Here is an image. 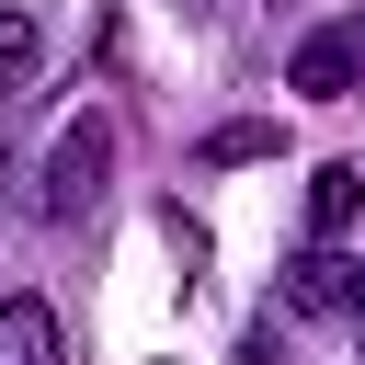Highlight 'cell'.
I'll list each match as a JSON object with an SVG mask.
<instances>
[{"instance_id":"5b68a950","label":"cell","mask_w":365,"mask_h":365,"mask_svg":"<svg viewBox=\"0 0 365 365\" xmlns=\"http://www.w3.org/2000/svg\"><path fill=\"white\" fill-rule=\"evenodd\" d=\"M354 205H365V160H319V182H308V240H342Z\"/></svg>"},{"instance_id":"3957f363","label":"cell","mask_w":365,"mask_h":365,"mask_svg":"<svg viewBox=\"0 0 365 365\" xmlns=\"http://www.w3.org/2000/svg\"><path fill=\"white\" fill-rule=\"evenodd\" d=\"M354 285H365V262H342L331 240H308V251L285 262V308H297V319H354Z\"/></svg>"},{"instance_id":"ba28073f","label":"cell","mask_w":365,"mask_h":365,"mask_svg":"<svg viewBox=\"0 0 365 365\" xmlns=\"http://www.w3.org/2000/svg\"><path fill=\"white\" fill-rule=\"evenodd\" d=\"M354 331H365V285H354Z\"/></svg>"},{"instance_id":"7a4b0ae2","label":"cell","mask_w":365,"mask_h":365,"mask_svg":"<svg viewBox=\"0 0 365 365\" xmlns=\"http://www.w3.org/2000/svg\"><path fill=\"white\" fill-rule=\"evenodd\" d=\"M103 171H114V137H103V114H80V125L57 137V171H46V217H80V205L103 194Z\"/></svg>"},{"instance_id":"52a82bcc","label":"cell","mask_w":365,"mask_h":365,"mask_svg":"<svg viewBox=\"0 0 365 365\" xmlns=\"http://www.w3.org/2000/svg\"><path fill=\"white\" fill-rule=\"evenodd\" d=\"M205 160H274V125H217Z\"/></svg>"},{"instance_id":"6da1fadb","label":"cell","mask_w":365,"mask_h":365,"mask_svg":"<svg viewBox=\"0 0 365 365\" xmlns=\"http://www.w3.org/2000/svg\"><path fill=\"white\" fill-rule=\"evenodd\" d=\"M354 80H365V11H342V23L297 34V57H285V91H308V103H342Z\"/></svg>"},{"instance_id":"277c9868","label":"cell","mask_w":365,"mask_h":365,"mask_svg":"<svg viewBox=\"0 0 365 365\" xmlns=\"http://www.w3.org/2000/svg\"><path fill=\"white\" fill-rule=\"evenodd\" d=\"M0 365H68V342H57V308H46V297H0Z\"/></svg>"},{"instance_id":"8992f818","label":"cell","mask_w":365,"mask_h":365,"mask_svg":"<svg viewBox=\"0 0 365 365\" xmlns=\"http://www.w3.org/2000/svg\"><path fill=\"white\" fill-rule=\"evenodd\" d=\"M34 57H46V23H34L23 0H0V103L34 80Z\"/></svg>"}]
</instances>
